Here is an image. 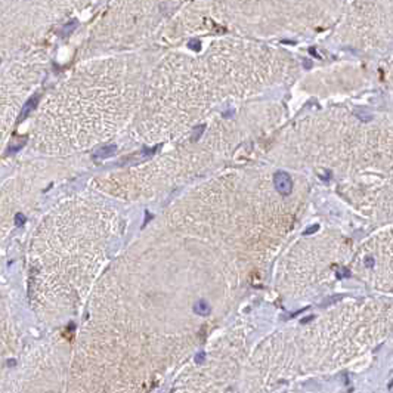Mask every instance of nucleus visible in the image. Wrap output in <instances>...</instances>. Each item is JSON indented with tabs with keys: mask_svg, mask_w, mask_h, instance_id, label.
I'll list each match as a JSON object with an SVG mask.
<instances>
[{
	"mask_svg": "<svg viewBox=\"0 0 393 393\" xmlns=\"http://www.w3.org/2000/svg\"><path fill=\"white\" fill-rule=\"evenodd\" d=\"M273 186L281 195H288L293 189V180L287 172H276L273 176Z\"/></svg>",
	"mask_w": 393,
	"mask_h": 393,
	"instance_id": "1",
	"label": "nucleus"
},
{
	"mask_svg": "<svg viewBox=\"0 0 393 393\" xmlns=\"http://www.w3.org/2000/svg\"><path fill=\"white\" fill-rule=\"evenodd\" d=\"M38 101H40V96L36 95V96H31V98L24 104V107H22V109H21V114H19V117H18V123L24 121V120L28 117V114H30V112L36 108L37 104H38Z\"/></svg>",
	"mask_w": 393,
	"mask_h": 393,
	"instance_id": "2",
	"label": "nucleus"
},
{
	"mask_svg": "<svg viewBox=\"0 0 393 393\" xmlns=\"http://www.w3.org/2000/svg\"><path fill=\"white\" fill-rule=\"evenodd\" d=\"M117 152V145H105L101 146L99 149H96V152L93 154V158H108L112 157Z\"/></svg>",
	"mask_w": 393,
	"mask_h": 393,
	"instance_id": "3",
	"label": "nucleus"
},
{
	"mask_svg": "<svg viewBox=\"0 0 393 393\" xmlns=\"http://www.w3.org/2000/svg\"><path fill=\"white\" fill-rule=\"evenodd\" d=\"M210 310H212L210 304H209L207 300H204V299H200V300H196L195 303H194V312H195L196 315L204 316V315H209Z\"/></svg>",
	"mask_w": 393,
	"mask_h": 393,
	"instance_id": "4",
	"label": "nucleus"
},
{
	"mask_svg": "<svg viewBox=\"0 0 393 393\" xmlns=\"http://www.w3.org/2000/svg\"><path fill=\"white\" fill-rule=\"evenodd\" d=\"M77 27H78V22L74 19V21L68 22V24H67V25L62 28V34H64V36H65V34H70V33H72V31H74Z\"/></svg>",
	"mask_w": 393,
	"mask_h": 393,
	"instance_id": "5",
	"label": "nucleus"
},
{
	"mask_svg": "<svg viewBox=\"0 0 393 393\" xmlns=\"http://www.w3.org/2000/svg\"><path fill=\"white\" fill-rule=\"evenodd\" d=\"M25 142H27L25 139H21V141H19L17 145H12V146H9V154H15L17 151H19V149H21V148L25 145Z\"/></svg>",
	"mask_w": 393,
	"mask_h": 393,
	"instance_id": "6",
	"label": "nucleus"
},
{
	"mask_svg": "<svg viewBox=\"0 0 393 393\" xmlns=\"http://www.w3.org/2000/svg\"><path fill=\"white\" fill-rule=\"evenodd\" d=\"M188 46L192 49V50H200L201 49V41L198 40V38H192V40H189V43H188Z\"/></svg>",
	"mask_w": 393,
	"mask_h": 393,
	"instance_id": "7",
	"label": "nucleus"
},
{
	"mask_svg": "<svg viewBox=\"0 0 393 393\" xmlns=\"http://www.w3.org/2000/svg\"><path fill=\"white\" fill-rule=\"evenodd\" d=\"M203 132H204V126H196L195 130H194V135H192V141H198L200 136L203 135Z\"/></svg>",
	"mask_w": 393,
	"mask_h": 393,
	"instance_id": "8",
	"label": "nucleus"
},
{
	"mask_svg": "<svg viewBox=\"0 0 393 393\" xmlns=\"http://www.w3.org/2000/svg\"><path fill=\"white\" fill-rule=\"evenodd\" d=\"M24 223H25V216L18 213V215L15 216V225H17V226H22Z\"/></svg>",
	"mask_w": 393,
	"mask_h": 393,
	"instance_id": "9",
	"label": "nucleus"
},
{
	"mask_svg": "<svg viewBox=\"0 0 393 393\" xmlns=\"http://www.w3.org/2000/svg\"><path fill=\"white\" fill-rule=\"evenodd\" d=\"M318 229H319V226H318V225H313V226H310L309 229H306V231L303 232V235H309V233H313V232H316Z\"/></svg>",
	"mask_w": 393,
	"mask_h": 393,
	"instance_id": "10",
	"label": "nucleus"
},
{
	"mask_svg": "<svg viewBox=\"0 0 393 393\" xmlns=\"http://www.w3.org/2000/svg\"><path fill=\"white\" fill-rule=\"evenodd\" d=\"M204 358H206V353H204V352H200V353L195 356V362L196 364H201V362L204 361Z\"/></svg>",
	"mask_w": 393,
	"mask_h": 393,
	"instance_id": "11",
	"label": "nucleus"
},
{
	"mask_svg": "<svg viewBox=\"0 0 393 393\" xmlns=\"http://www.w3.org/2000/svg\"><path fill=\"white\" fill-rule=\"evenodd\" d=\"M303 65H304V68H306V70H309V68L312 67L310 61H307V59H304V61H303Z\"/></svg>",
	"mask_w": 393,
	"mask_h": 393,
	"instance_id": "12",
	"label": "nucleus"
},
{
	"mask_svg": "<svg viewBox=\"0 0 393 393\" xmlns=\"http://www.w3.org/2000/svg\"><path fill=\"white\" fill-rule=\"evenodd\" d=\"M15 364H17V362H15L14 359H12V361H8V365H9V367H14Z\"/></svg>",
	"mask_w": 393,
	"mask_h": 393,
	"instance_id": "13",
	"label": "nucleus"
}]
</instances>
